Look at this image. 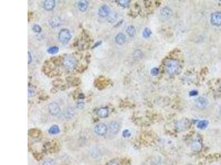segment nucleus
I'll list each match as a JSON object with an SVG mask.
<instances>
[{
  "mask_svg": "<svg viewBox=\"0 0 221 165\" xmlns=\"http://www.w3.org/2000/svg\"><path fill=\"white\" fill-rule=\"evenodd\" d=\"M180 68V66L177 61L169 60L165 63V69L167 72L170 75L176 74Z\"/></svg>",
  "mask_w": 221,
  "mask_h": 165,
  "instance_id": "obj_1",
  "label": "nucleus"
},
{
  "mask_svg": "<svg viewBox=\"0 0 221 165\" xmlns=\"http://www.w3.org/2000/svg\"><path fill=\"white\" fill-rule=\"evenodd\" d=\"M71 38V35L70 32L67 29H61L59 33L58 39L59 41L62 44H67Z\"/></svg>",
  "mask_w": 221,
  "mask_h": 165,
  "instance_id": "obj_2",
  "label": "nucleus"
},
{
  "mask_svg": "<svg viewBox=\"0 0 221 165\" xmlns=\"http://www.w3.org/2000/svg\"><path fill=\"white\" fill-rule=\"evenodd\" d=\"M173 15L172 10L167 7L163 8L160 12V19L161 21L165 22L168 21Z\"/></svg>",
  "mask_w": 221,
  "mask_h": 165,
  "instance_id": "obj_3",
  "label": "nucleus"
},
{
  "mask_svg": "<svg viewBox=\"0 0 221 165\" xmlns=\"http://www.w3.org/2000/svg\"><path fill=\"white\" fill-rule=\"evenodd\" d=\"M107 127L103 123L97 124L95 127V132L99 136L105 135L107 132Z\"/></svg>",
  "mask_w": 221,
  "mask_h": 165,
  "instance_id": "obj_4",
  "label": "nucleus"
},
{
  "mask_svg": "<svg viewBox=\"0 0 221 165\" xmlns=\"http://www.w3.org/2000/svg\"><path fill=\"white\" fill-rule=\"evenodd\" d=\"M211 23L216 26L221 25V12H216L214 13L211 17Z\"/></svg>",
  "mask_w": 221,
  "mask_h": 165,
  "instance_id": "obj_5",
  "label": "nucleus"
},
{
  "mask_svg": "<svg viewBox=\"0 0 221 165\" xmlns=\"http://www.w3.org/2000/svg\"><path fill=\"white\" fill-rule=\"evenodd\" d=\"M208 105V101L206 98L204 97L198 98L195 101V106L200 110L205 109Z\"/></svg>",
  "mask_w": 221,
  "mask_h": 165,
  "instance_id": "obj_6",
  "label": "nucleus"
},
{
  "mask_svg": "<svg viewBox=\"0 0 221 165\" xmlns=\"http://www.w3.org/2000/svg\"><path fill=\"white\" fill-rule=\"evenodd\" d=\"M49 111L53 116H56L60 112V108L59 105L55 102L50 104L48 106Z\"/></svg>",
  "mask_w": 221,
  "mask_h": 165,
  "instance_id": "obj_7",
  "label": "nucleus"
},
{
  "mask_svg": "<svg viewBox=\"0 0 221 165\" xmlns=\"http://www.w3.org/2000/svg\"><path fill=\"white\" fill-rule=\"evenodd\" d=\"M120 129V124L116 122V121H113L111 122L109 124V130L110 133L116 134H117Z\"/></svg>",
  "mask_w": 221,
  "mask_h": 165,
  "instance_id": "obj_8",
  "label": "nucleus"
},
{
  "mask_svg": "<svg viewBox=\"0 0 221 165\" xmlns=\"http://www.w3.org/2000/svg\"><path fill=\"white\" fill-rule=\"evenodd\" d=\"M110 9L107 5H103L99 8V15L102 17H106L109 15Z\"/></svg>",
  "mask_w": 221,
  "mask_h": 165,
  "instance_id": "obj_9",
  "label": "nucleus"
},
{
  "mask_svg": "<svg viewBox=\"0 0 221 165\" xmlns=\"http://www.w3.org/2000/svg\"><path fill=\"white\" fill-rule=\"evenodd\" d=\"M115 40L117 44L118 45H123L126 41V37L123 33H119L117 35L115 38Z\"/></svg>",
  "mask_w": 221,
  "mask_h": 165,
  "instance_id": "obj_10",
  "label": "nucleus"
},
{
  "mask_svg": "<svg viewBox=\"0 0 221 165\" xmlns=\"http://www.w3.org/2000/svg\"><path fill=\"white\" fill-rule=\"evenodd\" d=\"M55 6V1L54 0H46L44 2V7L47 11L53 9Z\"/></svg>",
  "mask_w": 221,
  "mask_h": 165,
  "instance_id": "obj_11",
  "label": "nucleus"
},
{
  "mask_svg": "<svg viewBox=\"0 0 221 165\" xmlns=\"http://www.w3.org/2000/svg\"><path fill=\"white\" fill-rule=\"evenodd\" d=\"M191 149L193 151L198 152L201 150L202 148V145L200 142L198 140H195L191 144Z\"/></svg>",
  "mask_w": 221,
  "mask_h": 165,
  "instance_id": "obj_12",
  "label": "nucleus"
},
{
  "mask_svg": "<svg viewBox=\"0 0 221 165\" xmlns=\"http://www.w3.org/2000/svg\"><path fill=\"white\" fill-rule=\"evenodd\" d=\"M97 113L99 117L105 118L108 116V110L106 107H102L97 110Z\"/></svg>",
  "mask_w": 221,
  "mask_h": 165,
  "instance_id": "obj_13",
  "label": "nucleus"
},
{
  "mask_svg": "<svg viewBox=\"0 0 221 165\" xmlns=\"http://www.w3.org/2000/svg\"><path fill=\"white\" fill-rule=\"evenodd\" d=\"M87 6H88V3H87V2L86 1H80L79 2V4H78V7L80 11H81V12H84L85 11L87 8Z\"/></svg>",
  "mask_w": 221,
  "mask_h": 165,
  "instance_id": "obj_14",
  "label": "nucleus"
},
{
  "mask_svg": "<svg viewBox=\"0 0 221 165\" xmlns=\"http://www.w3.org/2000/svg\"><path fill=\"white\" fill-rule=\"evenodd\" d=\"M65 63L66 66L69 68H71L75 63L74 59L71 57H68L66 59H65Z\"/></svg>",
  "mask_w": 221,
  "mask_h": 165,
  "instance_id": "obj_15",
  "label": "nucleus"
},
{
  "mask_svg": "<svg viewBox=\"0 0 221 165\" xmlns=\"http://www.w3.org/2000/svg\"><path fill=\"white\" fill-rule=\"evenodd\" d=\"M59 132H60L59 127L56 125H54L53 126H52L50 128V129L49 130V133L50 134H53V135L59 133Z\"/></svg>",
  "mask_w": 221,
  "mask_h": 165,
  "instance_id": "obj_16",
  "label": "nucleus"
},
{
  "mask_svg": "<svg viewBox=\"0 0 221 165\" xmlns=\"http://www.w3.org/2000/svg\"><path fill=\"white\" fill-rule=\"evenodd\" d=\"M75 112L73 110V109L71 108H68L66 110V111L64 112V115L66 118H71L74 116Z\"/></svg>",
  "mask_w": 221,
  "mask_h": 165,
  "instance_id": "obj_17",
  "label": "nucleus"
},
{
  "mask_svg": "<svg viewBox=\"0 0 221 165\" xmlns=\"http://www.w3.org/2000/svg\"><path fill=\"white\" fill-rule=\"evenodd\" d=\"M208 125V122L207 120H201L197 124V127L200 129H204L207 128Z\"/></svg>",
  "mask_w": 221,
  "mask_h": 165,
  "instance_id": "obj_18",
  "label": "nucleus"
},
{
  "mask_svg": "<svg viewBox=\"0 0 221 165\" xmlns=\"http://www.w3.org/2000/svg\"><path fill=\"white\" fill-rule=\"evenodd\" d=\"M127 34L130 35V37H133L135 35L136 33V30L135 28L133 26H130L127 28V30H126Z\"/></svg>",
  "mask_w": 221,
  "mask_h": 165,
  "instance_id": "obj_19",
  "label": "nucleus"
},
{
  "mask_svg": "<svg viewBox=\"0 0 221 165\" xmlns=\"http://www.w3.org/2000/svg\"><path fill=\"white\" fill-rule=\"evenodd\" d=\"M42 165H56V163L53 159L47 158L43 162Z\"/></svg>",
  "mask_w": 221,
  "mask_h": 165,
  "instance_id": "obj_20",
  "label": "nucleus"
},
{
  "mask_svg": "<svg viewBox=\"0 0 221 165\" xmlns=\"http://www.w3.org/2000/svg\"><path fill=\"white\" fill-rule=\"evenodd\" d=\"M59 51V48L56 46H53L48 49V53L50 54H55Z\"/></svg>",
  "mask_w": 221,
  "mask_h": 165,
  "instance_id": "obj_21",
  "label": "nucleus"
},
{
  "mask_svg": "<svg viewBox=\"0 0 221 165\" xmlns=\"http://www.w3.org/2000/svg\"><path fill=\"white\" fill-rule=\"evenodd\" d=\"M151 34H152V31L148 28H145L143 33V35L145 38H149Z\"/></svg>",
  "mask_w": 221,
  "mask_h": 165,
  "instance_id": "obj_22",
  "label": "nucleus"
},
{
  "mask_svg": "<svg viewBox=\"0 0 221 165\" xmlns=\"http://www.w3.org/2000/svg\"><path fill=\"white\" fill-rule=\"evenodd\" d=\"M118 4L122 6L123 7H127L129 3H130V1H127V0H122V1H117Z\"/></svg>",
  "mask_w": 221,
  "mask_h": 165,
  "instance_id": "obj_23",
  "label": "nucleus"
},
{
  "mask_svg": "<svg viewBox=\"0 0 221 165\" xmlns=\"http://www.w3.org/2000/svg\"><path fill=\"white\" fill-rule=\"evenodd\" d=\"M32 29H33V30H34L35 32H37V33H40V32H41V31H42V28H41V27H40L39 25H36V24L33 25Z\"/></svg>",
  "mask_w": 221,
  "mask_h": 165,
  "instance_id": "obj_24",
  "label": "nucleus"
},
{
  "mask_svg": "<svg viewBox=\"0 0 221 165\" xmlns=\"http://www.w3.org/2000/svg\"><path fill=\"white\" fill-rule=\"evenodd\" d=\"M159 73V69L157 68H154L151 70V74L152 75H158Z\"/></svg>",
  "mask_w": 221,
  "mask_h": 165,
  "instance_id": "obj_25",
  "label": "nucleus"
},
{
  "mask_svg": "<svg viewBox=\"0 0 221 165\" xmlns=\"http://www.w3.org/2000/svg\"><path fill=\"white\" fill-rule=\"evenodd\" d=\"M123 136L124 137V138H128L130 136V131L127 129V130H125L123 132Z\"/></svg>",
  "mask_w": 221,
  "mask_h": 165,
  "instance_id": "obj_26",
  "label": "nucleus"
},
{
  "mask_svg": "<svg viewBox=\"0 0 221 165\" xmlns=\"http://www.w3.org/2000/svg\"><path fill=\"white\" fill-rule=\"evenodd\" d=\"M198 94V92L196 90H192L190 92V96H195Z\"/></svg>",
  "mask_w": 221,
  "mask_h": 165,
  "instance_id": "obj_27",
  "label": "nucleus"
},
{
  "mask_svg": "<svg viewBox=\"0 0 221 165\" xmlns=\"http://www.w3.org/2000/svg\"><path fill=\"white\" fill-rule=\"evenodd\" d=\"M28 65H30V63H31V62H32V56H31V53H28Z\"/></svg>",
  "mask_w": 221,
  "mask_h": 165,
  "instance_id": "obj_28",
  "label": "nucleus"
},
{
  "mask_svg": "<svg viewBox=\"0 0 221 165\" xmlns=\"http://www.w3.org/2000/svg\"><path fill=\"white\" fill-rule=\"evenodd\" d=\"M108 165H119V164H118L117 162L112 161V162H110V163Z\"/></svg>",
  "mask_w": 221,
  "mask_h": 165,
  "instance_id": "obj_29",
  "label": "nucleus"
}]
</instances>
